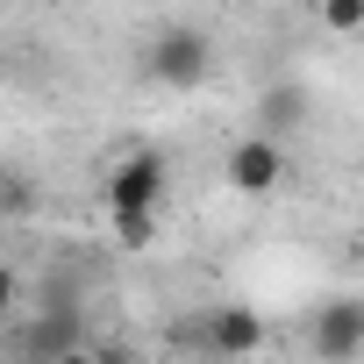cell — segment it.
<instances>
[{"mask_svg": "<svg viewBox=\"0 0 364 364\" xmlns=\"http://www.w3.org/2000/svg\"><path fill=\"white\" fill-rule=\"evenodd\" d=\"M164 193H171V164H164L157 150L114 157L107 186H100V200H107V215H114V222H122V215H157V208H164Z\"/></svg>", "mask_w": 364, "mask_h": 364, "instance_id": "1", "label": "cell"}, {"mask_svg": "<svg viewBox=\"0 0 364 364\" xmlns=\"http://www.w3.org/2000/svg\"><path fill=\"white\" fill-rule=\"evenodd\" d=\"M222 171H229V186H236V193L264 200V193H279V186H286L293 157H286V143H279V136H236V143H229V157H222Z\"/></svg>", "mask_w": 364, "mask_h": 364, "instance_id": "2", "label": "cell"}, {"mask_svg": "<svg viewBox=\"0 0 364 364\" xmlns=\"http://www.w3.org/2000/svg\"><path fill=\"white\" fill-rule=\"evenodd\" d=\"M307 343H314V357H328V364L357 357V350H364V300H321Z\"/></svg>", "mask_w": 364, "mask_h": 364, "instance_id": "3", "label": "cell"}, {"mask_svg": "<svg viewBox=\"0 0 364 364\" xmlns=\"http://www.w3.org/2000/svg\"><path fill=\"white\" fill-rule=\"evenodd\" d=\"M200 72H208V36H200V29L178 22V29H164V36L150 43V79H164V86H193Z\"/></svg>", "mask_w": 364, "mask_h": 364, "instance_id": "4", "label": "cell"}, {"mask_svg": "<svg viewBox=\"0 0 364 364\" xmlns=\"http://www.w3.org/2000/svg\"><path fill=\"white\" fill-rule=\"evenodd\" d=\"M200 336H208L215 357H250V350L264 343V321H257L250 307H215V314L200 321Z\"/></svg>", "mask_w": 364, "mask_h": 364, "instance_id": "5", "label": "cell"}, {"mask_svg": "<svg viewBox=\"0 0 364 364\" xmlns=\"http://www.w3.org/2000/svg\"><path fill=\"white\" fill-rule=\"evenodd\" d=\"M321 29L328 36H357L364 29V0H321Z\"/></svg>", "mask_w": 364, "mask_h": 364, "instance_id": "6", "label": "cell"}, {"mask_svg": "<svg viewBox=\"0 0 364 364\" xmlns=\"http://www.w3.org/2000/svg\"><path fill=\"white\" fill-rule=\"evenodd\" d=\"M114 236H122V250H150L157 243V215H122Z\"/></svg>", "mask_w": 364, "mask_h": 364, "instance_id": "7", "label": "cell"}, {"mask_svg": "<svg viewBox=\"0 0 364 364\" xmlns=\"http://www.w3.org/2000/svg\"><path fill=\"white\" fill-rule=\"evenodd\" d=\"M100 364H129V357H122V350H100Z\"/></svg>", "mask_w": 364, "mask_h": 364, "instance_id": "8", "label": "cell"}]
</instances>
